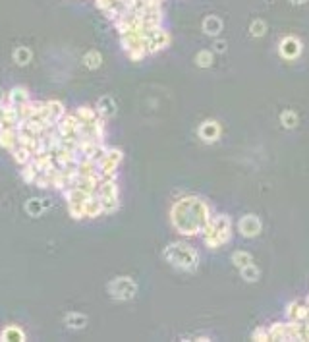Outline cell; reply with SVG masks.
Segmentation results:
<instances>
[{"instance_id": "obj_11", "label": "cell", "mask_w": 309, "mask_h": 342, "mask_svg": "<svg viewBox=\"0 0 309 342\" xmlns=\"http://www.w3.org/2000/svg\"><path fill=\"white\" fill-rule=\"evenodd\" d=\"M240 274H241V278H243L245 283H257V281H259V276H261V271H259V267L251 261L250 265L241 267Z\"/></svg>"}, {"instance_id": "obj_7", "label": "cell", "mask_w": 309, "mask_h": 342, "mask_svg": "<svg viewBox=\"0 0 309 342\" xmlns=\"http://www.w3.org/2000/svg\"><path fill=\"white\" fill-rule=\"evenodd\" d=\"M172 43V37H170V33L161 27V29H157L147 39V54L151 56V54H157V52H161V50L168 49V45Z\"/></svg>"}, {"instance_id": "obj_8", "label": "cell", "mask_w": 309, "mask_h": 342, "mask_svg": "<svg viewBox=\"0 0 309 342\" xmlns=\"http://www.w3.org/2000/svg\"><path fill=\"white\" fill-rule=\"evenodd\" d=\"M222 134V128L217 120H205L201 126L197 128V136L205 143H214Z\"/></svg>"}, {"instance_id": "obj_18", "label": "cell", "mask_w": 309, "mask_h": 342, "mask_svg": "<svg viewBox=\"0 0 309 342\" xmlns=\"http://www.w3.org/2000/svg\"><path fill=\"white\" fill-rule=\"evenodd\" d=\"M251 340H270L269 327H267V329H265V327L255 329V331H253V334H251Z\"/></svg>"}, {"instance_id": "obj_22", "label": "cell", "mask_w": 309, "mask_h": 342, "mask_svg": "<svg viewBox=\"0 0 309 342\" xmlns=\"http://www.w3.org/2000/svg\"><path fill=\"white\" fill-rule=\"evenodd\" d=\"M292 4H296V6H301V4H305V2H309V0H290Z\"/></svg>"}, {"instance_id": "obj_17", "label": "cell", "mask_w": 309, "mask_h": 342, "mask_svg": "<svg viewBox=\"0 0 309 342\" xmlns=\"http://www.w3.org/2000/svg\"><path fill=\"white\" fill-rule=\"evenodd\" d=\"M66 323L72 329H81V327H85L87 317L85 315H79V313H70L66 317Z\"/></svg>"}, {"instance_id": "obj_3", "label": "cell", "mask_w": 309, "mask_h": 342, "mask_svg": "<svg viewBox=\"0 0 309 342\" xmlns=\"http://www.w3.org/2000/svg\"><path fill=\"white\" fill-rule=\"evenodd\" d=\"M163 257L172 267L180 269V271H188V273H193L197 269V265H199V254L193 250L192 245L183 244V242L168 244L164 247Z\"/></svg>"}, {"instance_id": "obj_12", "label": "cell", "mask_w": 309, "mask_h": 342, "mask_svg": "<svg viewBox=\"0 0 309 342\" xmlns=\"http://www.w3.org/2000/svg\"><path fill=\"white\" fill-rule=\"evenodd\" d=\"M298 122H299V118L294 110L286 108V110L280 112V124L286 128V130H294V128L298 126Z\"/></svg>"}, {"instance_id": "obj_2", "label": "cell", "mask_w": 309, "mask_h": 342, "mask_svg": "<svg viewBox=\"0 0 309 342\" xmlns=\"http://www.w3.org/2000/svg\"><path fill=\"white\" fill-rule=\"evenodd\" d=\"M203 242L209 250H219L222 245H226L232 240V221L228 215H212L207 226L203 228Z\"/></svg>"}, {"instance_id": "obj_6", "label": "cell", "mask_w": 309, "mask_h": 342, "mask_svg": "<svg viewBox=\"0 0 309 342\" xmlns=\"http://www.w3.org/2000/svg\"><path fill=\"white\" fill-rule=\"evenodd\" d=\"M238 232H240L243 238H255V236L261 234L263 230V225H261V219L257 215H243L240 216L238 221Z\"/></svg>"}, {"instance_id": "obj_14", "label": "cell", "mask_w": 309, "mask_h": 342, "mask_svg": "<svg viewBox=\"0 0 309 342\" xmlns=\"http://www.w3.org/2000/svg\"><path fill=\"white\" fill-rule=\"evenodd\" d=\"M251 261H253V257H251L250 252H243V250H236V252L232 254V263L236 265L238 269L245 267V265H250Z\"/></svg>"}, {"instance_id": "obj_13", "label": "cell", "mask_w": 309, "mask_h": 342, "mask_svg": "<svg viewBox=\"0 0 309 342\" xmlns=\"http://www.w3.org/2000/svg\"><path fill=\"white\" fill-rule=\"evenodd\" d=\"M212 62H214V52L212 50H199L197 54H195V64L199 66V68H211Z\"/></svg>"}, {"instance_id": "obj_19", "label": "cell", "mask_w": 309, "mask_h": 342, "mask_svg": "<svg viewBox=\"0 0 309 342\" xmlns=\"http://www.w3.org/2000/svg\"><path fill=\"white\" fill-rule=\"evenodd\" d=\"M228 50V43L224 39H214V43H212V52H217V54H224Z\"/></svg>"}, {"instance_id": "obj_5", "label": "cell", "mask_w": 309, "mask_h": 342, "mask_svg": "<svg viewBox=\"0 0 309 342\" xmlns=\"http://www.w3.org/2000/svg\"><path fill=\"white\" fill-rule=\"evenodd\" d=\"M301 50H303V45H301V41H299L296 35L282 37V41H280V45H279V54L284 60H288V62L299 58Z\"/></svg>"}, {"instance_id": "obj_15", "label": "cell", "mask_w": 309, "mask_h": 342, "mask_svg": "<svg viewBox=\"0 0 309 342\" xmlns=\"http://www.w3.org/2000/svg\"><path fill=\"white\" fill-rule=\"evenodd\" d=\"M267 33V21L261 20V18H255V20L250 23V35L251 37H263Z\"/></svg>"}, {"instance_id": "obj_9", "label": "cell", "mask_w": 309, "mask_h": 342, "mask_svg": "<svg viewBox=\"0 0 309 342\" xmlns=\"http://www.w3.org/2000/svg\"><path fill=\"white\" fill-rule=\"evenodd\" d=\"M201 29H203V33L205 35H209V37H219L222 33V29H224V23H222V20L219 18V16H207L205 20H203V23H201Z\"/></svg>"}, {"instance_id": "obj_20", "label": "cell", "mask_w": 309, "mask_h": 342, "mask_svg": "<svg viewBox=\"0 0 309 342\" xmlns=\"http://www.w3.org/2000/svg\"><path fill=\"white\" fill-rule=\"evenodd\" d=\"M14 58L18 60L19 64H27V60H29V50H27V49H18V50H16V54H14Z\"/></svg>"}, {"instance_id": "obj_4", "label": "cell", "mask_w": 309, "mask_h": 342, "mask_svg": "<svg viewBox=\"0 0 309 342\" xmlns=\"http://www.w3.org/2000/svg\"><path fill=\"white\" fill-rule=\"evenodd\" d=\"M108 292L116 300H132L137 292V284L130 276H116L114 281L108 284Z\"/></svg>"}, {"instance_id": "obj_10", "label": "cell", "mask_w": 309, "mask_h": 342, "mask_svg": "<svg viewBox=\"0 0 309 342\" xmlns=\"http://www.w3.org/2000/svg\"><path fill=\"white\" fill-rule=\"evenodd\" d=\"M97 112H99V114H101L103 118L114 116V114H116V103H114V99L110 97V95H105V97L99 99V105H97Z\"/></svg>"}, {"instance_id": "obj_21", "label": "cell", "mask_w": 309, "mask_h": 342, "mask_svg": "<svg viewBox=\"0 0 309 342\" xmlns=\"http://www.w3.org/2000/svg\"><path fill=\"white\" fill-rule=\"evenodd\" d=\"M27 209H29V211H35V213H39V211H41V205H39L37 201H35V203H29Z\"/></svg>"}, {"instance_id": "obj_16", "label": "cell", "mask_w": 309, "mask_h": 342, "mask_svg": "<svg viewBox=\"0 0 309 342\" xmlns=\"http://www.w3.org/2000/svg\"><path fill=\"white\" fill-rule=\"evenodd\" d=\"M83 62H85V66L89 70H95V68L101 66L103 56H101V52H99V50H89L85 56H83Z\"/></svg>"}, {"instance_id": "obj_1", "label": "cell", "mask_w": 309, "mask_h": 342, "mask_svg": "<svg viewBox=\"0 0 309 342\" xmlns=\"http://www.w3.org/2000/svg\"><path fill=\"white\" fill-rule=\"evenodd\" d=\"M211 209L207 201L197 196H188L178 199L170 209V221L174 230L182 236H199L207 223L211 221Z\"/></svg>"}]
</instances>
